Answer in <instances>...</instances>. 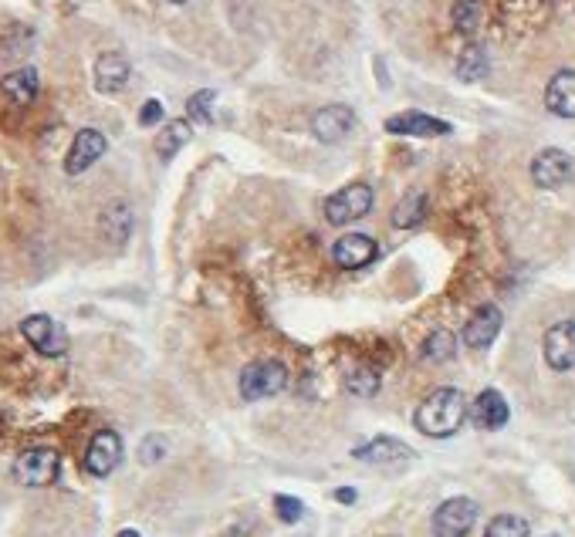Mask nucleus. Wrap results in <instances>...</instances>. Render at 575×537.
I'll list each match as a JSON object with an SVG mask.
<instances>
[{
    "mask_svg": "<svg viewBox=\"0 0 575 537\" xmlns=\"http://www.w3.org/2000/svg\"><path fill=\"white\" fill-rule=\"evenodd\" d=\"M504 325L501 311L494 308V304H484V308H477L471 318H467L464 325V342L467 348H488L494 338H498V331Z\"/></svg>",
    "mask_w": 575,
    "mask_h": 537,
    "instance_id": "obj_14",
    "label": "nucleus"
},
{
    "mask_svg": "<svg viewBox=\"0 0 575 537\" xmlns=\"http://www.w3.org/2000/svg\"><path fill=\"white\" fill-rule=\"evenodd\" d=\"M345 389L356 392V396H376L379 392V372L366 362H352L345 369Z\"/></svg>",
    "mask_w": 575,
    "mask_h": 537,
    "instance_id": "obj_23",
    "label": "nucleus"
},
{
    "mask_svg": "<svg viewBox=\"0 0 575 537\" xmlns=\"http://www.w3.org/2000/svg\"><path fill=\"white\" fill-rule=\"evenodd\" d=\"M237 386H241V396L247 402L271 399L288 386V372H285V365L274 362V358H261V362L244 365L241 382H237Z\"/></svg>",
    "mask_w": 575,
    "mask_h": 537,
    "instance_id": "obj_3",
    "label": "nucleus"
},
{
    "mask_svg": "<svg viewBox=\"0 0 575 537\" xmlns=\"http://www.w3.org/2000/svg\"><path fill=\"white\" fill-rule=\"evenodd\" d=\"M214 92H210V88H203V92H197V95H193L190 98V102H187V115H190V122H203V125H210V122H214V112H210V109H214Z\"/></svg>",
    "mask_w": 575,
    "mask_h": 537,
    "instance_id": "obj_28",
    "label": "nucleus"
},
{
    "mask_svg": "<svg viewBox=\"0 0 575 537\" xmlns=\"http://www.w3.org/2000/svg\"><path fill=\"white\" fill-rule=\"evenodd\" d=\"M61 473V456L51 446H31L14 460V477L24 487H51Z\"/></svg>",
    "mask_w": 575,
    "mask_h": 537,
    "instance_id": "obj_4",
    "label": "nucleus"
},
{
    "mask_svg": "<svg viewBox=\"0 0 575 537\" xmlns=\"http://www.w3.org/2000/svg\"><path fill=\"white\" fill-rule=\"evenodd\" d=\"M105 149H109V142H105L99 129H82L75 136L72 149H68V156H65V173L82 176L85 169H92L105 156Z\"/></svg>",
    "mask_w": 575,
    "mask_h": 537,
    "instance_id": "obj_9",
    "label": "nucleus"
},
{
    "mask_svg": "<svg viewBox=\"0 0 575 537\" xmlns=\"http://www.w3.org/2000/svg\"><path fill=\"white\" fill-rule=\"evenodd\" d=\"M163 456H166V440H163V436H146L143 446H139V460L153 467V463H159Z\"/></svg>",
    "mask_w": 575,
    "mask_h": 537,
    "instance_id": "obj_30",
    "label": "nucleus"
},
{
    "mask_svg": "<svg viewBox=\"0 0 575 537\" xmlns=\"http://www.w3.org/2000/svg\"><path fill=\"white\" fill-rule=\"evenodd\" d=\"M356 460H366V463H396V460H410L413 450L400 440H389V436H376L373 443L359 446V450H352Z\"/></svg>",
    "mask_w": 575,
    "mask_h": 537,
    "instance_id": "obj_19",
    "label": "nucleus"
},
{
    "mask_svg": "<svg viewBox=\"0 0 575 537\" xmlns=\"http://www.w3.org/2000/svg\"><path fill=\"white\" fill-rule=\"evenodd\" d=\"M532 179L542 190H559L572 179V159L562 149H542L532 159Z\"/></svg>",
    "mask_w": 575,
    "mask_h": 537,
    "instance_id": "obj_11",
    "label": "nucleus"
},
{
    "mask_svg": "<svg viewBox=\"0 0 575 537\" xmlns=\"http://www.w3.org/2000/svg\"><path fill=\"white\" fill-rule=\"evenodd\" d=\"M335 497H339L342 504H356V490H352V487H342V490H335Z\"/></svg>",
    "mask_w": 575,
    "mask_h": 537,
    "instance_id": "obj_32",
    "label": "nucleus"
},
{
    "mask_svg": "<svg viewBox=\"0 0 575 537\" xmlns=\"http://www.w3.org/2000/svg\"><path fill=\"white\" fill-rule=\"evenodd\" d=\"M190 136H193V129H190V122H187V119H176V122H170L163 132H159V139H156V152H159V159H173L176 152H180V149L190 142Z\"/></svg>",
    "mask_w": 575,
    "mask_h": 537,
    "instance_id": "obj_22",
    "label": "nucleus"
},
{
    "mask_svg": "<svg viewBox=\"0 0 575 537\" xmlns=\"http://www.w3.org/2000/svg\"><path fill=\"white\" fill-rule=\"evenodd\" d=\"M477 524V504L471 497H450L433 510V537H467Z\"/></svg>",
    "mask_w": 575,
    "mask_h": 537,
    "instance_id": "obj_5",
    "label": "nucleus"
},
{
    "mask_svg": "<svg viewBox=\"0 0 575 537\" xmlns=\"http://www.w3.org/2000/svg\"><path fill=\"white\" fill-rule=\"evenodd\" d=\"M373 186L369 183H349L342 186L339 193H332L329 200H325V220L332 223V227H345V223H356L366 217L369 210H373Z\"/></svg>",
    "mask_w": 575,
    "mask_h": 537,
    "instance_id": "obj_2",
    "label": "nucleus"
},
{
    "mask_svg": "<svg viewBox=\"0 0 575 537\" xmlns=\"http://www.w3.org/2000/svg\"><path fill=\"white\" fill-rule=\"evenodd\" d=\"M481 17H484V7L481 0H457L454 11H450V21L460 34H474L481 28Z\"/></svg>",
    "mask_w": 575,
    "mask_h": 537,
    "instance_id": "obj_25",
    "label": "nucleus"
},
{
    "mask_svg": "<svg viewBox=\"0 0 575 537\" xmlns=\"http://www.w3.org/2000/svg\"><path fill=\"white\" fill-rule=\"evenodd\" d=\"M454 355H457V338L447 328L430 331L427 342H423V358L427 362H450Z\"/></svg>",
    "mask_w": 575,
    "mask_h": 537,
    "instance_id": "obj_24",
    "label": "nucleus"
},
{
    "mask_svg": "<svg viewBox=\"0 0 575 537\" xmlns=\"http://www.w3.org/2000/svg\"><path fill=\"white\" fill-rule=\"evenodd\" d=\"M423 213H427V193L410 190L400 203H396V210H393V227H396V230L417 227V223L423 220Z\"/></svg>",
    "mask_w": 575,
    "mask_h": 537,
    "instance_id": "obj_21",
    "label": "nucleus"
},
{
    "mask_svg": "<svg viewBox=\"0 0 575 537\" xmlns=\"http://www.w3.org/2000/svg\"><path fill=\"white\" fill-rule=\"evenodd\" d=\"M545 105L559 119H575V71H559L545 88Z\"/></svg>",
    "mask_w": 575,
    "mask_h": 537,
    "instance_id": "obj_17",
    "label": "nucleus"
},
{
    "mask_svg": "<svg viewBox=\"0 0 575 537\" xmlns=\"http://www.w3.org/2000/svg\"><path fill=\"white\" fill-rule=\"evenodd\" d=\"M129 58L119 55V51H105V55H99V61H95V88H99L102 95H119L122 88L129 85Z\"/></svg>",
    "mask_w": 575,
    "mask_h": 537,
    "instance_id": "obj_13",
    "label": "nucleus"
},
{
    "mask_svg": "<svg viewBox=\"0 0 575 537\" xmlns=\"http://www.w3.org/2000/svg\"><path fill=\"white\" fill-rule=\"evenodd\" d=\"M467 419V399L464 392L454 386L433 389L427 399L420 402L413 423L423 436H433V440H444V436H454Z\"/></svg>",
    "mask_w": 575,
    "mask_h": 537,
    "instance_id": "obj_1",
    "label": "nucleus"
},
{
    "mask_svg": "<svg viewBox=\"0 0 575 537\" xmlns=\"http://www.w3.org/2000/svg\"><path fill=\"white\" fill-rule=\"evenodd\" d=\"M21 335L28 338V345L44 358H61L68 352V331L48 315H31L21 321Z\"/></svg>",
    "mask_w": 575,
    "mask_h": 537,
    "instance_id": "obj_6",
    "label": "nucleus"
},
{
    "mask_svg": "<svg viewBox=\"0 0 575 537\" xmlns=\"http://www.w3.org/2000/svg\"><path fill=\"white\" fill-rule=\"evenodd\" d=\"M0 92L7 95V102L11 105H17V109H28V105L38 98V92H41V78H38V71L34 68H17V71H11V75L0 82Z\"/></svg>",
    "mask_w": 575,
    "mask_h": 537,
    "instance_id": "obj_18",
    "label": "nucleus"
},
{
    "mask_svg": "<svg viewBox=\"0 0 575 537\" xmlns=\"http://www.w3.org/2000/svg\"><path fill=\"white\" fill-rule=\"evenodd\" d=\"M159 122H163V102L149 98L143 109H139V125H159Z\"/></svg>",
    "mask_w": 575,
    "mask_h": 537,
    "instance_id": "obj_31",
    "label": "nucleus"
},
{
    "mask_svg": "<svg viewBox=\"0 0 575 537\" xmlns=\"http://www.w3.org/2000/svg\"><path fill=\"white\" fill-rule=\"evenodd\" d=\"M352 129H356V112H352L349 105H325V109H318L312 115V132L325 146L342 142Z\"/></svg>",
    "mask_w": 575,
    "mask_h": 537,
    "instance_id": "obj_10",
    "label": "nucleus"
},
{
    "mask_svg": "<svg viewBox=\"0 0 575 537\" xmlns=\"http://www.w3.org/2000/svg\"><path fill=\"white\" fill-rule=\"evenodd\" d=\"M379 254L376 240L366 237V234H345L335 240L332 247V261L342 267V271H359V267L373 264Z\"/></svg>",
    "mask_w": 575,
    "mask_h": 537,
    "instance_id": "obj_12",
    "label": "nucleus"
},
{
    "mask_svg": "<svg viewBox=\"0 0 575 537\" xmlns=\"http://www.w3.org/2000/svg\"><path fill=\"white\" fill-rule=\"evenodd\" d=\"M170 4H187V0H170Z\"/></svg>",
    "mask_w": 575,
    "mask_h": 537,
    "instance_id": "obj_34",
    "label": "nucleus"
},
{
    "mask_svg": "<svg viewBox=\"0 0 575 537\" xmlns=\"http://www.w3.org/2000/svg\"><path fill=\"white\" fill-rule=\"evenodd\" d=\"M115 537H143V534H139V531H132V527H126V531H119Z\"/></svg>",
    "mask_w": 575,
    "mask_h": 537,
    "instance_id": "obj_33",
    "label": "nucleus"
},
{
    "mask_svg": "<svg viewBox=\"0 0 575 537\" xmlns=\"http://www.w3.org/2000/svg\"><path fill=\"white\" fill-rule=\"evenodd\" d=\"M386 132H393V136L430 139V136H447L450 125L433 119V115H427V112H400V115H393V119H386Z\"/></svg>",
    "mask_w": 575,
    "mask_h": 537,
    "instance_id": "obj_15",
    "label": "nucleus"
},
{
    "mask_svg": "<svg viewBox=\"0 0 575 537\" xmlns=\"http://www.w3.org/2000/svg\"><path fill=\"white\" fill-rule=\"evenodd\" d=\"M508 402H504V396L498 389H484L481 396H477L471 402V423L477 429H501L504 423H508Z\"/></svg>",
    "mask_w": 575,
    "mask_h": 537,
    "instance_id": "obj_16",
    "label": "nucleus"
},
{
    "mask_svg": "<svg viewBox=\"0 0 575 537\" xmlns=\"http://www.w3.org/2000/svg\"><path fill=\"white\" fill-rule=\"evenodd\" d=\"M122 463V436L115 429H99L85 450V470L92 477H109Z\"/></svg>",
    "mask_w": 575,
    "mask_h": 537,
    "instance_id": "obj_7",
    "label": "nucleus"
},
{
    "mask_svg": "<svg viewBox=\"0 0 575 537\" xmlns=\"http://www.w3.org/2000/svg\"><path fill=\"white\" fill-rule=\"evenodd\" d=\"M129 230H132V210L122 200L109 203L102 213V234L109 237L112 244H122V240L129 237Z\"/></svg>",
    "mask_w": 575,
    "mask_h": 537,
    "instance_id": "obj_20",
    "label": "nucleus"
},
{
    "mask_svg": "<svg viewBox=\"0 0 575 537\" xmlns=\"http://www.w3.org/2000/svg\"><path fill=\"white\" fill-rule=\"evenodd\" d=\"M542 355L548 362V369L555 372H569L575 369V321H559L545 331Z\"/></svg>",
    "mask_w": 575,
    "mask_h": 537,
    "instance_id": "obj_8",
    "label": "nucleus"
},
{
    "mask_svg": "<svg viewBox=\"0 0 575 537\" xmlns=\"http://www.w3.org/2000/svg\"><path fill=\"white\" fill-rule=\"evenodd\" d=\"M484 537H528V521L518 514H501L488 524Z\"/></svg>",
    "mask_w": 575,
    "mask_h": 537,
    "instance_id": "obj_27",
    "label": "nucleus"
},
{
    "mask_svg": "<svg viewBox=\"0 0 575 537\" xmlns=\"http://www.w3.org/2000/svg\"><path fill=\"white\" fill-rule=\"evenodd\" d=\"M488 75V55L481 48H467L457 61V78L460 82H477Z\"/></svg>",
    "mask_w": 575,
    "mask_h": 537,
    "instance_id": "obj_26",
    "label": "nucleus"
},
{
    "mask_svg": "<svg viewBox=\"0 0 575 537\" xmlns=\"http://www.w3.org/2000/svg\"><path fill=\"white\" fill-rule=\"evenodd\" d=\"M274 510H278V517L285 524H298L302 521V514H305V507H302V500L298 497H274Z\"/></svg>",
    "mask_w": 575,
    "mask_h": 537,
    "instance_id": "obj_29",
    "label": "nucleus"
}]
</instances>
